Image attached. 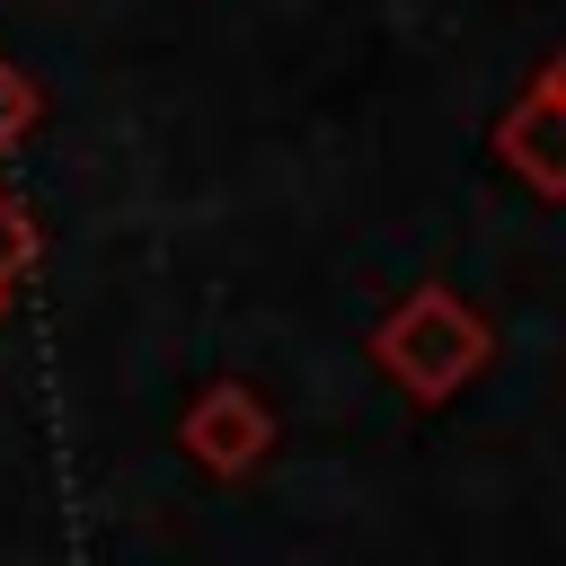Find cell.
Listing matches in <instances>:
<instances>
[{
	"instance_id": "obj_1",
	"label": "cell",
	"mask_w": 566,
	"mask_h": 566,
	"mask_svg": "<svg viewBox=\"0 0 566 566\" xmlns=\"http://www.w3.org/2000/svg\"><path fill=\"white\" fill-rule=\"evenodd\" d=\"M495 354V336H486V318L460 301V292H442V283H424V292H407L380 327H371V363L407 389V398H451L460 380H478V363Z\"/></svg>"
},
{
	"instance_id": "obj_3",
	"label": "cell",
	"mask_w": 566,
	"mask_h": 566,
	"mask_svg": "<svg viewBox=\"0 0 566 566\" xmlns=\"http://www.w3.org/2000/svg\"><path fill=\"white\" fill-rule=\"evenodd\" d=\"M495 150H504L539 195H566V106H557V97L522 88V97L504 106V124H495Z\"/></svg>"
},
{
	"instance_id": "obj_4",
	"label": "cell",
	"mask_w": 566,
	"mask_h": 566,
	"mask_svg": "<svg viewBox=\"0 0 566 566\" xmlns=\"http://www.w3.org/2000/svg\"><path fill=\"white\" fill-rule=\"evenodd\" d=\"M35 256H44V230H35V212L0 186V310H9V292L35 274Z\"/></svg>"
},
{
	"instance_id": "obj_5",
	"label": "cell",
	"mask_w": 566,
	"mask_h": 566,
	"mask_svg": "<svg viewBox=\"0 0 566 566\" xmlns=\"http://www.w3.org/2000/svg\"><path fill=\"white\" fill-rule=\"evenodd\" d=\"M27 133H35V80H27V71L0 53V159H9Z\"/></svg>"
},
{
	"instance_id": "obj_6",
	"label": "cell",
	"mask_w": 566,
	"mask_h": 566,
	"mask_svg": "<svg viewBox=\"0 0 566 566\" xmlns=\"http://www.w3.org/2000/svg\"><path fill=\"white\" fill-rule=\"evenodd\" d=\"M531 88H539V97H557V106H566V53H548V71H539V80H531Z\"/></svg>"
},
{
	"instance_id": "obj_2",
	"label": "cell",
	"mask_w": 566,
	"mask_h": 566,
	"mask_svg": "<svg viewBox=\"0 0 566 566\" xmlns=\"http://www.w3.org/2000/svg\"><path fill=\"white\" fill-rule=\"evenodd\" d=\"M186 451L212 469V478H248L265 451H274V416H265V398L248 389V380H212L195 407H186Z\"/></svg>"
}]
</instances>
